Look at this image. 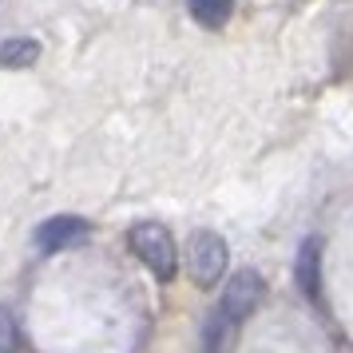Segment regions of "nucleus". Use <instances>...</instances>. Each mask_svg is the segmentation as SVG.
Listing matches in <instances>:
<instances>
[{
    "instance_id": "f257e3e1",
    "label": "nucleus",
    "mask_w": 353,
    "mask_h": 353,
    "mask_svg": "<svg viewBox=\"0 0 353 353\" xmlns=\"http://www.w3.org/2000/svg\"><path fill=\"white\" fill-rule=\"evenodd\" d=\"M131 246H135V254L147 262V270L155 274V278H171L175 274V242L167 234V226L159 223H135L131 226Z\"/></svg>"
},
{
    "instance_id": "f03ea898",
    "label": "nucleus",
    "mask_w": 353,
    "mask_h": 353,
    "mask_svg": "<svg viewBox=\"0 0 353 353\" xmlns=\"http://www.w3.org/2000/svg\"><path fill=\"white\" fill-rule=\"evenodd\" d=\"M226 270V242L210 230H199L187 242V274H191L199 286H214Z\"/></svg>"
},
{
    "instance_id": "7ed1b4c3",
    "label": "nucleus",
    "mask_w": 353,
    "mask_h": 353,
    "mask_svg": "<svg viewBox=\"0 0 353 353\" xmlns=\"http://www.w3.org/2000/svg\"><path fill=\"white\" fill-rule=\"evenodd\" d=\"M258 298H262V278H258L254 270H239L230 282H226L223 302L214 305V310H219V314H226V318L239 325V321L258 305Z\"/></svg>"
},
{
    "instance_id": "20e7f679",
    "label": "nucleus",
    "mask_w": 353,
    "mask_h": 353,
    "mask_svg": "<svg viewBox=\"0 0 353 353\" xmlns=\"http://www.w3.org/2000/svg\"><path fill=\"white\" fill-rule=\"evenodd\" d=\"M88 234H92V226L83 223V219H76V214H56V219L36 226V246L44 254H52V250H68V246L88 242Z\"/></svg>"
},
{
    "instance_id": "39448f33",
    "label": "nucleus",
    "mask_w": 353,
    "mask_h": 353,
    "mask_svg": "<svg viewBox=\"0 0 353 353\" xmlns=\"http://www.w3.org/2000/svg\"><path fill=\"white\" fill-rule=\"evenodd\" d=\"M318 254H321V246L318 239H305L302 242V254H298V262H294V270H298V286H302L305 298H314L318 302Z\"/></svg>"
},
{
    "instance_id": "423d86ee",
    "label": "nucleus",
    "mask_w": 353,
    "mask_h": 353,
    "mask_svg": "<svg viewBox=\"0 0 353 353\" xmlns=\"http://www.w3.org/2000/svg\"><path fill=\"white\" fill-rule=\"evenodd\" d=\"M187 8H191V17L199 24H207V28H223L230 12H234V0H187Z\"/></svg>"
},
{
    "instance_id": "0eeeda50",
    "label": "nucleus",
    "mask_w": 353,
    "mask_h": 353,
    "mask_svg": "<svg viewBox=\"0 0 353 353\" xmlns=\"http://www.w3.org/2000/svg\"><path fill=\"white\" fill-rule=\"evenodd\" d=\"M36 56H40V44L28 40V36H12V40L0 44V64L4 68H28Z\"/></svg>"
},
{
    "instance_id": "6e6552de",
    "label": "nucleus",
    "mask_w": 353,
    "mask_h": 353,
    "mask_svg": "<svg viewBox=\"0 0 353 353\" xmlns=\"http://www.w3.org/2000/svg\"><path fill=\"white\" fill-rule=\"evenodd\" d=\"M20 350V330H17V318L8 305H0V353H17Z\"/></svg>"
}]
</instances>
